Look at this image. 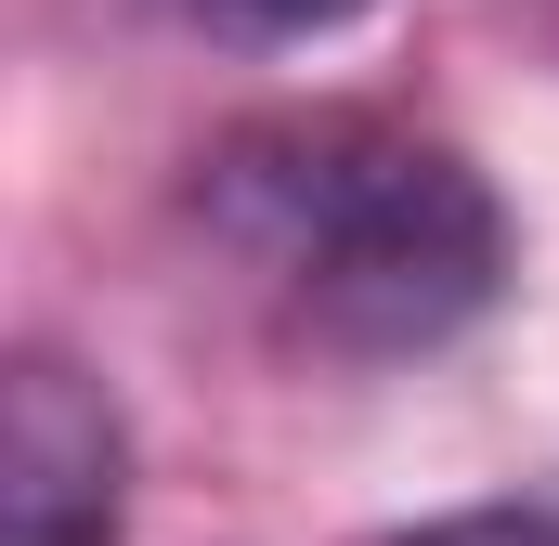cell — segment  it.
<instances>
[{
  "label": "cell",
  "instance_id": "1",
  "mask_svg": "<svg viewBox=\"0 0 559 546\" xmlns=\"http://www.w3.org/2000/svg\"><path fill=\"white\" fill-rule=\"evenodd\" d=\"M195 222L286 339L338 352V365L442 352L508 286L495 182L455 143L404 131V118H365V105L222 131L195 156Z\"/></svg>",
  "mask_w": 559,
  "mask_h": 546
},
{
  "label": "cell",
  "instance_id": "4",
  "mask_svg": "<svg viewBox=\"0 0 559 546\" xmlns=\"http://www.w3.org/2000/svg\"><path fill=\"white\" fill-rule=\"evenodd\" d=\"M195 13H222V26H261V39H312V26H352L365 0H195Z\"/></svg>",
  "mask_w": 559,
  "mask_h": 546
},
{
  "label": "cell",
  "instance_id": "3",
  "mask_svg": "<svg viewBox=\"0 0 559 546\" xmlns=\"http://www.w3.org/2000/svg\"><path fill=\"white\" fill-rule=\"evenodd\" d=\"M404 546H559V521L547 508H455V521H429Z\"/></svg>",
  "mask_w": 559,
  "mask_h": 546
},
{
  "label": "cell",
  "instance_id": "2",
  "mask_svg": "<svg viewBox=\"0 0 559 546\" xmlns=\"http://www.w3.org/2000/svg\"><path fill=\"white\" fill-rule=\"evenodd\" d=\"M131 429L66 352H13L0 391V534L13 546H118Z\"/></svg>",
  "mask_w": 559,
  "mask_h": 546
}]
</instances>
